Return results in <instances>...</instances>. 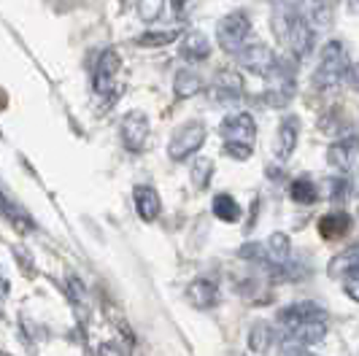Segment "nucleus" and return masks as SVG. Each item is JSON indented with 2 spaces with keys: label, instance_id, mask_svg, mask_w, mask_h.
Listing matches in <instances>:
<instances>
[{
  "label": "nucleus",
  "instance_id": "8",
  "mask_svg": "<svg viewBox=\"0 0 359 356\" xmlns=\"http://www.w3.org/2000/svg\"><path fill=\"white\" fill-rule=\"evenodd\" d=\"M149 116L144 111H127L122 116V125H119V135L125 143L127 151H144L146 141H149Z\"/></svg>",
  "mask_w": 359,
  "mask_h": 356
},
{
  "label": "nucleus",
  "instance_id": "3",
  "mask_svg": "<svg viewBox=\"0 0 359 356\" xmlns=\"http://www.w3.org/2000/svg\"><path fill=\"white\" fill-rule=\"evenodd\" d=\"M348 68H351V60H348L346 46H343L338 38L335 41H327L322 54H319V65H316V73H313V84H316V89H322V92L324 89L338 87L343 78H346Z\"/></svg>",
  "mask_w": 359,
  "mask_h": 356
},
{
  "label": "nucleus",
  "instance_id": "26",
  "mask_svg": "<svg viewBox=\"0 0 359 356\" xmlns=\"http://www.w3.org/2000/svg\"><path fill=\"white\" fill-rule=\"evenodd\" d=\"M165 3L168 0H135V11L144 22H157L165 11Z\"/></svg>",
  "mask_w": 359,
  "mask_h": 356
},
{
  "label": "nucleus",
  "instance_id": "10",
  "mask_svg": "<svg viewBox=\"0 0 359 356\" xmlns=\"http://www.w3.org/2000/svg\"><path fill=\"white\" fill-rule=\"evenodd\" d=\"M357 157H359V135L357 132H348V135H343V138H338V141H332V146L327 149V162H330V167L338 170V173L351 170V165H354Z\"/></svg>",
  "mask_w": 359,
  "mask_h": 356
},
{
  "label": "nucleus",
  "instance_id": "5",
  "mask_svg": "<svg viewBox=\"0 0 359 356\" xmlns=\"http://www.w3.org/2000/svg\"><path fill=\"white\" fill-rule=\"evenodd\" d=\"M208 138V130L203 122H187V125H181L176 132H173V138L168 143V157L173 162H184L189 160L192 154H198V149L205 143Z\"/></svg>",
  "mask_w": 359,
  "mask_h": 356
},
{
  "label": "nucleus",
  "instance_id": "19",
  "mask_svg": "<svg viewBox=\"0 0 359 356\" xmlns=\"http://www.w3.org/2000/svg\"><path fill=\"white\" fill-rule=\"evenodd\" d=\"M203 78H200L195 71H179L176 73V78H173V92H176V97L179 100H189V97H195L203 92Z\"/></svg>",
  "mask_w": 359,
  "mask_h": 356
},
{
  "label": "nucleus",
  "instance_id": "12",
  "mask_svg": "<svg viewBox=\"0 0 359 356\" xmlns=\"http://www.w3.org/2000/svg\"><path fill=\"white\" fill-rule=\"evenodd\" d=\"M308 319H327V313H324L322 308L316 303H292L287 305V308H281L278 310V316H276V321L281 324V329L287 332V329H292V327H297V324H303V321Z\"/></svg>",
  "mask_w": 359,
  "mask_h": 356
},
{
  "label": "nucleus",
  "instance_id": "18",
  "mask_svg": "<svg viewBox=\"0 0 359 356\" xmlns=\"http://www.w3.org/2000/svg\"><path fill=\"white\" fill-rule=\"evenodd\" d=\"M0 211H3V216H6V219H8V224H11L17 232H22V235H27V232L36 230V221L30 219V214H27L22 205L11 203V200L3 195V192H0Z\"/></svg>",
  "mask_w": 359,
  "mask_h": 356
},
{
  "label": "nucleus",
  "instance_id": "31",
  "mask_svg": "<svg viewBox=\"0 0 359 356\" xmlns=\"http://www.w3.org/2000/svg\"><path fill=\"white\" fill-rule=\"evenodd\" d=\"M354 8H357V11H359V0H354Z\"/></svg>",
  "mask_w": 359,
  "mask_h": 356
},
{
  "label": "nucleus",
  "instance_id": "27",
  "mask_svg": "<svg viewBox=\"0 0 359 356\" xmlns=\"http://www.w3.org/2000/svg\"><path fill=\"white\" fill-rule=\"evenodd\" d=\"M341 284H343V294L348 300L359 303V270H348L341 275Z\"/></svg>",
  "mask_w": 359,
  "mask_h": 356
},
{
  "label": "nucleus",
  "instance_id": "14",
  "mask_svg": "<svg viewBox=\"0 0 359 356\" xmlns=\"http://www.w3.org/2000/svg\"><path fill=\"white\" fill-rule=\"evenodd\" d=\"M324 335H327V319H308L297 327L287 329V340L289 343H297L303 348H311L316 343H322Z\"/></svg>",
  "mask_w": 359,
  "mask_h": 356
},
{
  "label": "nucleus",
  "instance_id": "16",
  "mask_svg": "<svg viewBox=\"0 0 359 356\" xmlns=\"http://www.w3.org/2000/svg\"><path fill=\"white\" fill-rule=\"evenodd\" d=\"M179 52L184 60L189 62H200V60H208L211 54V41L205 38V33L200 30H189V33H181L179 38Z\"/></svg>",
  "mask_w": 359,
  "mask_h": 356
},
{
  "label": "nucleus",
  "instance_id": "1",
  "mask_svg": "<svg viewBox=\"0 0 359 356\" xmlns=\"http://www.w3.org/2000/svg\"><path fill=\"white\" fill-rule=\"evenodd\" d=\"M273 30H276V36L281 38L294 54L311 52L313 36H316V30H311V25L306 22L303 11L297 6H292V3H281L276 8V14H273Z\"/></svg>",
  "mask_w": 359,
  "mask_h": 356
},
{
  "label": "nucleus",
  "instance_id": "24",
  "mask_svg": "<svg viewBox=\"0 0 359 356\" xmlns=\"http://www.w3.org/2000/svg\"><path fill=\"white\" fill-rule=\"evenodd\" d=\"M348 270H359V243L357 246H351V249L341 251L330 267H327V273L335 278V275H343V273H348Z\"/></svg>",
  "mask_w": 359,
  "mask_h": 356
},
{
  "label": "nucleus",
  "instance_id": "29",
  "mask_svg": "<svg viewBox=\"0 0 359 356\" xmlns=\"http://www.w3.org/2000/svg\"><path fill=\"white\" fill-rule=\"evenodd\" d=\"M281 356H313L311 351H306L303 345H297V343H284V348H281Z\"/></svg>",
  "mask_w": 359,
  "mask_h": 356
},
{
  "label": "nucleus",
  "instance_id": "4",
  "mask_svg": "<svg viewBox=\"0 0 359 356\" xmlns=\"http://www.w3.org/2000/svg\"><path fill=\"white\" fill-rule=\"evenodd\" d=\"M252 36V17L246 11H233L227 17L219 19L216 25V41H219V49L227 54H238Z\"/></svg>",
  "mask_w": 359,
  "mask_h": 356
},
{
  "label": "nucleus",
  "instance_id": "15",
  "mask_svg": "<svg viewBox=\"0 0 359 356\" xmlns=\"http://www.w3.org/2000/svg\"><path fill=\"white\" fill-rule=\"evenodd\" d=\"M133 203H135V211H138V216H141L144 221H154L162 211L160 195H157V189L149 186V184H138V186L133 189Z\"/></svg>",
  "mask_w": 359,
  "mask_h": 356
},
{
  "label": "nucleus",
  "instance_id": "21",
  "mask_svg": "<svg viewBox=\"0 0 359 356\" xmlns=\"http://www.w3.org/2000/svg\"><path fill=\"white\" fill-rule=\"evenodd\" d=\"M211 211H214V216L219 221H227V224H235V221L241 219V214H243L233 195H216Z\"/></svg>",
  "mask_w": 359,
  "mask_h": 356
},
{
  "label": "nucleus",
  "instance_id": "22",
  "mask_svg": "<svg viewBox=\"0 0 359 356\" xmlns=\"http://www.w3.org/2000/svg\"><path fill=\"white\" fill-rule=\"evenodd\" d=\"M276 338V332H273V327H270L268 321H257L252 329H249V348H252L254 354H265L270 348V343Z\"/></svg>",
  "mask_w": 359,
  "mask_h": 356
},
{
  "label": "nucleus",
  "instance_id": "20",
  "mask_svg": "<svg viewBox=\"0 0 359 356\" xmlns=\"http://www.w3.org/2000/svg\"><path fill=\"white\" fill-rule=\"evenodd\" d=\"M289 197H292V203H297V205H313V203L319 200V186H316L311 178H294V181L289 184Z\"/></svg>",
  "mask_w": 359,
  "mask_h": 356
},
{
  "label": "nucleus",
  "instance_id": "9",
  "mask_svg": "<svg viewBox=\"0 0 359 356\" xmlns=\"http://www.w3.org/2000/svg\"><path fill=\"white\" fill-rule=\"evenodd\" d=\"M246 95V84H243V76L238 71H219L214 76V84H211V97L222 106H233L241 97Z\"/></svg>",
  "mask_w": 359,
  "mask_h": 356
},
{
  "label": "nucleus",
  "instance_id": "6",
  "mask_svg": "<svg viewBox=\"0 0 359 356\" xmlns=\"http://www.w3.org/2000/svg\"><path fill=\"white\" fill-rule=\"evenodd\" d=\"M238 62L241 68H246L249 73H257V76H270L278 65V54L270 49L268 43H246L241 52H238Z\"/></svg>",
  "mask_w": 359,
  "mask_h": 356
},
{
  "label": "nucleus",
  "instance_id": "23",
  "mask_svg": "<svg viewBox=\"0 0 359 356\" xmlns=\"http://www.w3.org/2000/svg\"><path fill=\"white\" fill-rule=\"evenodd\" d=\"M179 38L181 30H149V33H141L135 38V43L144 46V49H160V46H168V43H173Z\"/></svg>",
  "mask_w": 359,
  "mask_h": 356
},
{
  "label": "nucleus",
  "instance_id": "17",
  "mask_svg": "<svg viewBox=\"0 0 359 356\" xmlns=\"http://www.w3.org/2000/svg\"><path fill=\"white\" fill-rule=\"evenodd\" d=\"M351 224L354 221L346 211H332V214H324L319 219V235L324 240H341L343 235H348Z\"/></svg>",
  "mask_w": 359,
  "mask_h": 356
},
{
  "label": "nucleus",
  "instance_id": "25",
  "mask_svg": "<svg viewBox=\"0 0 359 356\" xmlns=\"http://www.w3.org/2000/svg\"><path fill=\"white\" fill-rule=\"evenodd\" d=\"M211 178H214V160L211 157H198L192 162V184L198 189H205L211 184Z\"/></svg>",
  "mask_w": 359,
  "mask_h": 356
},
{
  "label": "nucleus",
  "instance_id": "7",
  "mask_svg": "<svg viewBox=\"0 0 359 356\" xmlns=\"http://www.w3.org/2000/svg\"><path fill=\"white\" fill-rule=\"evenodd\" d=\"M122 71V57L116 49H103L97 62H95V71H92V89L97 95H111V89L116 84V76Z\"/></svg>",
  "mask_w": 359,
  "mask_h": 356
},
{
  "label": "nucleus",
  "instance_id": "11",
  "mask_svg": "<svg viewBox=\"0 0 359 356\" xmlns=\"http://www.w3.org/2000/svg\"><path fill=\"white\" fill-rule=\"evenodd\" d=\"M300 141V116L287 114L281 122H278V132H276V157L278 160H289L297 149Z\"/></svg>",
  "mask_w": 359,
  "mask_h": 356
},
{
  "label": "nucleus",
  "instance_id": "13",
  "mask_svg": "<svg viewBox=\"0 0 359 356\" xmlns=\"http://www.w3.org/2000/svg\"><path fill=\"white\" fill-rule=\"evenodd\" d=\"M187 300L200 310H211L219 305L222 294H219V286H216L214 278H195L187 286Z\"/></svg>",
  "mask_w": 359,
  "mask_h": 356
},
{
  "label": "nucleus",
  "instance_id": "28",
  "mask_svg": "<svg viewBox=\"0 0 359 356\" xmlns=\"http://www.w3.org/2000/svg\"><path fill=\"white\" fill-rule=\"evenodd\" d=\"M327 186H330V197H332V200H343V197L351 192V184H348L343 176L330 178V181H327Z\"/></svg>",
  "mask_w": 359,
  "mask_h": 356
},
{
  "label": "nucleus",
  "instance_id": "2",
  "mask_svg": "<svg viewBox=\"0 0 359 356\" xmlns=\"http://www.w3.org/2000/svg\"><path fill=\"white\" fill-rule=\"evenodd\" d=\"M222 138H224V146H222V154L230 157V160H249L254 154V143H257V122H254L252 114L241 111V114H233L227 116L222 127H219Z\"/></svg>",
  "mask_w": 359,
  "mask_h": 356
},
{
  "label": "nucleus",
  "instance_id": "30",
  "mask_svg": "<svg viewBox=\"0 0 359 356\" xmlns=\"http://www.w3.org/2000/svg\"><path fill=\"white\" fill-rule=\"evenodd\" d=\"M170 3H173V11H176L179 17L181 14H187V11L195 6V0H170Z\"/></svg>",
  "mask_w": 359,
  "mask_h": 356
}]
</instances>
